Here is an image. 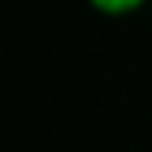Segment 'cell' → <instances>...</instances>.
I'll list each match as a JSON object with an SVG mask.
<instances>
[{
    "mask_svg": "<svg viewBox=\"0 0 152 152\" xmlns=\"http://www.w3.org/2000/svg\"><path fill=\"white\" fill-rule=\"evenodd\" d=\"M96 4H100L104 11H126V7H134L137 0H96Z\"/></svg>",
    "mask_w": 152,
    "mask_h": 152,
    "instance_id": "6da1fadb",
    "label": "cell"
}]
</instances>
